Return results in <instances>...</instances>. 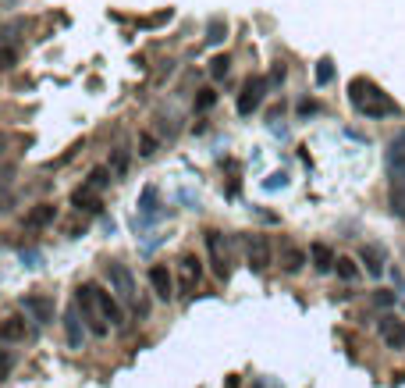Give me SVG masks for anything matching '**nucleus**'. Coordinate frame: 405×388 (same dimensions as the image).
I'll use <instances>...</instances> for the list:
<instances>
[{
    "instance_id": "obj_1",
    "label": "nucleus",
    "mask_w": 405,
    "mask_h": 388,
    "mask_svg": "<svg viewBox=\"0 0 405 388\" xmlns=\"http://www.w3.org/2000/svg\"><path fill=\"white\" fill-rule=\"evenodd\" d=\"M75 310H78V317H85V324H89L93 335H107L114 324H121V306H118V299L107 292V289H100L96 281L78 285Z\"/></svg>"
},
{
    "instance_id": "obj_2",
    "label": "nucleus",
    "mask_w": 405,
    "mask_h": 388,
    "mask_svg": "<svg viewBox=\"0 0 405 388\" xmlns=\"http://www.w3.org/2000/svg\"><path fill=\"white\" fill-rule=\"evenodd\" d=\"M349 104H352L359 114H366V118H384V114H395V111H398L391 100L370 83V78H355V83L349 86Z\"/></svg>"
},
{
    "instance_id": "obj_3",
    "label": "nucleus",
    "mask_w": 405,
    "mask_h": 388,
    "mask_svg": "<svg viewBox=\"0 0 405 388\" xmlns=\"http://www.w3.org/2000/svg\"><path fill=\"white\" fill-rule=\"evenodd\" d=\"M206 253H210V268L213 274H217L221 281L231 278V239L224 232H206Z\"/></svg>"
},
{
    "instance_id": "obj_4",
    "label": "nucleus",
    "mask_w": 405,
    "mask_h": 388,
    "mask_svg": "<svg viewBox=\"0 0 405 388\" xmlns=\"http://www.w3.org/2000/svg\"><path fill=\"white\" fill-rule=\"evenodd\" d=\"M384 168H388L391 186H405V129L391 139V147L384 150Z\"/></svg>"
},
{
    "instance_id": "obj_5",
    "label": "nucleus",
    "mask_w": 405,
    "mask_h": 388,
    "mask_svg": "<svg viewBox=\"0 0 405 388\" xmlns=\"http://www.w3.org/2000/svg\"><path fill=\"white\" fill-rule=\"evenodd\" d=\"M107 281H111V289L121 303H135V278L124 263H118V260L107 263Z\"/></svg>"
},
{
    "instance_id": "obj_6",
    "label": "nucleus",
    "mask_w": 405,
    "mask_h": 388,
    "mask_svg": "<svg viewBox=\"0 0 405 388\" xmlns=\"http://www.w3.org/2000/svg\"><path fill=\"white\" fill-rule=\"evenodd\" d=\"M21 310L29 314V321L36 324V328H43V324L54 321V296H25L21 299Z\"/></svg>"
},
{
    "instance_id": "obj_7",
    "label": "nucleus",
    "mask_w": 405,
    "mask_h": 388,
    "mask_svg": "<svg viewBox=\"0 0 405 388\" xmlns=\"http://www.w3.org/2000/svg\"><path fill=\"white\" fill-rule=\"evenodd\" d=\"M242 253H245L252 271H263L270 263V246H267L263 235H242Z\"/></svg>"
},
{
    "instance_id": "obj_8",
    "label": "nucleus",
    "mask_w": 405,
    "mask_h": 388,
    "mask_svg": "<svg viewBox=\"0 0 405 388\" xmlns=\"http://www.w3.org/2000/svg\"><path fill=\"white\" fill-rule=\"evenodd\" d=\"M199 278H203V263L196 257H182L178 260V289H182V296H188L192 289H196Z\"/></svg>"
},
{
    "instance_id": "obj_9",
    "label": "nucleus",
    "mask_w": 405,
    "mask_h": 388,
    "mask_svg": "<svg viewBox=\"0 0 405 388\" xmlns=\"http://www.w3.org/2000/svg\"><path fill=\"white\" fill-rule=\"evenodd\" d=\"M263 89H267L263 78H249V83H245V89H242V96H239V114H242V118H249L256 107H260Z\"/></svg>"
},
{
    "instance_id": "obj_10",
    "label": "nucleus",
    "mask_w": 405,
    "mask_h": 388,
    "mask_svg": "<svg viewBox=\"0 0 405 388\" xmlns=\"http://www.w3.org/2000/svg\"><path fill=\"white\" fill-rule=\"evenodd\" d=\"M32 332L25 328V317H4V321H0V342H4V345H18V342H25Z\"/></svg>"
},
{
    "instance_id": "obj_11",
    "label": "nucleus",
    "mask_w": 405,
    "mask_h": 388,
    "mask_svg": "<svg viewBox=\"0 0 405 388\" xmlns=\"http://www.w3.org/2000/svg\"><path fill=\"white\" fill-rule=\"evenodd\" d=\"M377 332H380V338H384L388 349H402V345H405V324L398 317H380Z\"/></svg>"
},
{
    "instance_id": "obj_12",
    "label": "nucleus",
    "mask_w": 405,
    "mask_h": 388,
    "mask_svg": "<svg viewBox=\"0 0 405 388\" xmlns=\"http://www.w3.org/2000/svg\"><path fill=\"white\" fill-rule=\"evenodd\" d=\"M149 285H153V292H157V299H175V278H171V271L167 268H149Z\"/></svg>"
},
{
    "instance_id": "obj_13",
    "label": "nucleus",
    "mask_w": 405,
    "mask_h": 388,
    "mask_svg": "<svg viewBox=\"0 0 405 388\" xmlns=\"http://www.w3.org/2000/svg\"><path fill=\"white\" fill-rule=\"evenodd\" d=\"M64 335H68V345H72V349H82V345H85V328H82V317H78L75 306L64 314Z\"/></svg>"
},
{
    "instance_id": "obj_14",
    "label": "nucleus",
    "mask_w": 405,
    "mask_h": 388,
    "mask_svg": "<svg viewBox=\"0 0 405 388\" xmlns=\"http://www.w3.org/2000/svg\"><path fill=\"white\" fill-rule=\"evenodd\" d=\"M54 217H57L54 203H36V207L25 214V224L29 228H47V224H54Z\"/></svg>"
},
{
    "instance_id": "obj_15",
    "label": "nucleus",
    "mask_w": 405,
    "mask_h": 388,
    "mask_svg": "<svg viewBox=\"0 0 405 388\" xmlns=\"http://www.w3.org/2000/svg\"><path fill=\"white\" fill-rule=\"evenodd\" d=\"M11 186H14V168L0 164V211H11Z\"/></svg>"
},
{
    "instance_id": "obj_16",
    "label": "nucleus",
    "mask_w": 405,
    "mask_h": 388,
    "mask_svg": "<svg viewBox=\"0 0 405 388\" xmlns=\"http://www.w3.org/2000/svg\"><path fill=\"white\" fill-rule=\"evenodd\" d=\"M359 260L366 263V271H370L373 278L384 274V253H380L377 246H362V250H359Z\"/></svg>"
},
{
    "instance_id": "obj_17",
    "label": "nucleus",
    "mask_w": 405,
    "mask_h": 388,
    "mask_svg": "<svg viewBox=\"0 0 405 388\" xmlns=\"http://www.w3.org/2000/svg\"><path fill=\"white\" fill-rule=\"evenodd\" d=\"M313 268H316L320 274L334 271V253H331V246H324V242H316V246H313Z\"/></svg>"
},
{
    "instance_id": "obj_18",
    "label": "nucleus",
    "mask_w": 405,
    "mask_h": 388,
    "mask_svg": "<svg viewBox=\"0 0 405 388\" xmlns=\"http://www.w3.org/2000/svg\"><path fill=\"white\" fill-rule=\"evenodd\" d=\"M107 182H111V171H107V168H93V171H89V178H85V186H82V189L96 196L100 189H107Z\"/></svg>"
},
{
    "instance_id": "obj_19",
    "label": "nucleus",
    "mask_w": 405,
    "mask_h": 388,
    "mask_svg": "<svg viewBox=\"0 0 405 388\" xmlns=\"http://www.w3.org/2000/svg\"><path fill=\"white\" fill-rule=\"evenodd\" d=\"M206 39H210V43H224V39H228V25L221 22V18H217V22H210V29H206Z\"/></svg>"
},
{
    "instance_id": "obj_20",
    "label": "nucleus",
    "mask_w": 405,
    "mask_h": 388,
    "mask_svg": "<svg viewBox=\"0 0 405 388\" xmlns=\"http://www.w3.org/2000/svg\"><path fill=\"white\" fill-rule=\"evenodd\" d=\"M124 171H128V150L118 147L114 150V160H111V175H124Z\"/></svg>"
},
{
    "instance_id": "obj_21",
    "label": "nucleus",
    "mask_w": 405,
    "mask_h": 388,
    "mask_svg": "<svg viewBox=\"0 0 405 388\" xmlns=\"http://www.w3.org/2000/svg\"><path fill=\"white\" fill-rule=\"evenodd\" d=\"M334 271H338L341 278H345V281H355V274H359V271H355V263H352L349 257H345V260H334Z\"/></svg>"
},
{
    "instance_id": "obj_22",
    "label": "nucleus",
    "mask_w": 405,
    "mask_h": 388,
    "mask_svg": "<svg viewBox=\"0 0 405 388\" xmlns=\"http://www.w3.org/2000/svg\"><path fill=\"white\" fill-rule=\"evenodd\" d=\"M331 78H334V65H331V61H320V65H316V83L327 86Z\"/></svg>"
},
{
    "instance_id": "obj_23",
    "label": "nucleus",
    "mask_w": 405,
    "mask_h": 388,
    "mask_svg": "<svg viewBox=\"0 0 405 388\" xmlns=\"http://www.w3.org/2000/svg\"><path fill=\"white\" fill-rule=\"evenodd\" d=\"M139 153H142V157H153V153H157V139L149 136V132L139 136Z\"/></svg>"
},
{
    "instance_id": "obj_24",
    "label": "nucleus",
    "mask_w": 405,
    "mask_h": 388,
    "mask_svg": "<svg viewBox=\"0 0 405 388\" xmlns=\"http://www.w3.org/2000/svg\"><path fill=\"white\" fill-rule=\"evenodd\" d=\"M298 268H303V253H298V250H285V271H298Z\"/></svg>"
},
{
    "instance_id": "obj_25",
    "label": "nucleus",
    "mask_w": 405,
    "mask_h": 388,
    "mask_svg": "<svg viewBox=\"0 0 405 388\" xmlns=\"http://www.w3.org/2000/svg\"><path fill=\"white\" fill-rule=\"evenodd\" d=\"M228 65H231L228 57H213V61H210V72H213V78H224V75H228Z\"/></svg>"
},
{
    "instance_id": "obj_26",
    "label": "nucleus",
    "mask_w": 405,
    "mask_h": 388,
    "mask_svg": "<svg viewBox=\"0 0 405 388\" xmlns=\"http://www.w3.org/2000/svg\"><path fill=\"white\" fill-rule=\"evenodd\" d=\"M153 207H157V189H153V186H149V189L142 193V214L149 217V214H153Z\"/></svg>"
},
{
    "instance_id": "obj_27",
    "label": "nucleus",
    "mask_w": 405,
    "mask_h": 388,
    "mask_svg": "<svg viewBox=\"0 0 405 388\" xmlns=\"http://www.w3.org/2000/svg\"><path fill=\"white\" fill-rule=\"evenodd\" d=\"M213 100H217V93H213V89H203V93L196 96V111H206V107H213Z\"/></svg>"
},
{
    "instance_id": "obj_28",
    "label": "nucleus",
    "mask_w": 405,
    "mask_h": 388,
    "mask_svg": "<svg viewBox=\"0 0 405 388\" xmlns=\"http://www.w3.org/2000/svg\"><path fill=\"white\" fill-rule=\"evenodd\" d=\"M11 367H14V356L0 349V378H8V374H11Z\"/></svg>"
},
{
    "instance_id": "obj_29",
    "label": "nucleus",
    "mask_w": 405,
    "mask_h": 388,
    "mask_svg": "<svg viewBox=\"0 0 405 388\" xmlns=\"http://www.w3.org/2000/svg\"><path fill=\"white\" fill-rule=\"evenodd\" d=\"M14 68V50H0V72Z\"/></svg>"
},
{
    "instance_id": "obj_30",
    "label": "nucleus",
    "mask_w": 405,
    "mask_h": 388,
    "mask_svg": "<svg viewBox=\"0 0 405 388\" xmlns=\"http://www.w3.org/2000/svg\"><path fill=\"white\" fill-rule=\"evenodd\" d=\"M377 303H380V306H391V303H395V292H377Z\"/></svg>"
},
{
    "instance_id": "obj_31",
    "label": "nucleus",
    "mask_w": 405,
    "mask_h": 388,
    "mask_svg": "<svg viewBox=\"0 0 405 388\" xmlns=\"http://www.w3.org/2000/svg\"><path fill=\"white\" fill-rule=\"evenodd\" d=\"M8 142H11V139H8L4 132H0V153H4V150H8Z\"/></svg>"
},
{
    "instance_id": "obj_32",
    "label": "nucleus",
    "mask_w": 405,
    "mask_h": 388,
    "mask_svg": "<svg viewBox=\"0 0 405 388\" xmlns=\"http://www.w3.org/2000/svg\"><path fill=\"white\" fill-rule=\"evenodd\" d=\"M252 388H267V385H252Z\"/></svg>"
}]
</instances>
